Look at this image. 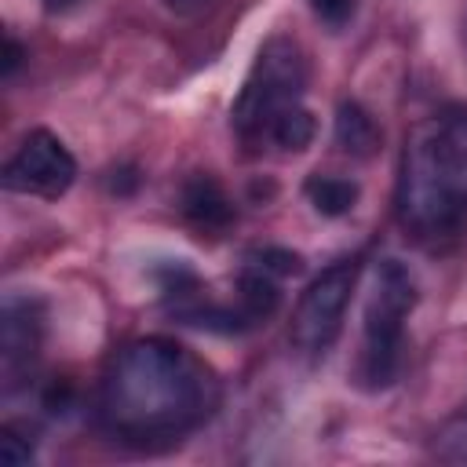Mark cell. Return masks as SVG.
I'll use <instances>...</instances> for the list:
<instances>
[{
	"label": "cell",
	"instance_id": "obj_1",
	"mask_svg": "<svg viewBox=\"0 0 467 467\" xmlns=\"http://www.w3.org/2000/svg\"><path fill=\"white\" fill-rule=\"evenodd\" d=\"M215 409L219 379L212 365L164 336H146L117 350L99 390L102 427L139 449L182 441Z\"/></svg>",
	"mask_w": 467,
	"mask_h": 467
},
{
	"label": "cell",
	"instance_id": "obj_2",
	"mask_svg": "<svg viewBox=\"0 0 467 467\" xmlns=\"http://www.w3.org/2000/svg\"><path fill=\"white\" fill-rule=\"evenodd\" d=\"M398 219L423 241L467 223V106H445L405 139Z\"/></svg>",
	"mask_w": 467,
	"mask_h": 467
},
{
	"label": "cell",
	"instance_id": "obj_3",
	"mask_svg": "<svg viewBox=\"0 0 467 467\" xmlns=\"http://www.w3.org/2000/svg\"><path fill=\"white\" fill-rule=\"evenodd\" d=\"M416 306V277L398 259H379L372 274V288L365 299V325H361V347L354 358L350 379L379 394L398 383L405 365V321Z\"/></svg>",
	"mask_w": 467,
	"mask_h": 467
},
{
	"label": "cell",
	"instance_id": "obj_4",
	"mask_svg": "<svg viewBox=\"0 0 467 467\" xmlns=\"http://www.w3.org/2000/svg\"><path fill=\"white\" fill-rule=\"evenodd\" d=\"M303 91H306L303 47L288 36H270L259 47V55H255V62H252V69H248V77H244V84L230 106V124H234L237 139L248 146L266 142L270 124L285 109L299 106Z\"/></svg>",
	"mask_w": 467,
	"mask_h": 467
},
{
	"label": "cell",
	"instance_id": "obj_5",
	"mask_svg": "<svg viewBox=\"0 0 467 467\" xmlns=\"http://www.w3.org/2000/svg\"><path fill=\"white\" fill-rule=\"evenodd\" d=\"M354 285H358V259H339L306 285L288 325V339L299 354L321 358L325 350H332V343L343 332V314Z\"/></svg>",
	"mask_w": 467,
	"mask_h": 467
},
{
	"label": "cell",
	"instance_id": "obj_6",
	"mask_svg": "<svg viewBox=\"0 0 467 467\" xmlns=\"http://www.w3.org/2000/svg\"><path fill=\"white\" fill-rule=\"evenodd\" d=\"M73 179H77V157L47 128L29 131L0 171L7 193H26L40 201H58L73 186Z\"/></svg>",
	"mask_w": 467,
	"mask_h": 467
},
{
	"label": "cell",
	"instance_id": "obj_7",
	"mask_svg": "<svg viewBox=\"0 0 467 467\" xmlns=\"http://www.w3.org/2000/svg\"><path fill=\"white\" fill-rule=\"evenodd\" d=\"M40 347H44V306L29 296H7L0 314V372L7 390H15L33 372Z\"/></svg>",
	"mask_w": 467,
	"mask_h": 467
},
{
	"label": "cell",
	"instance_id": "obj_8",
	"mask_svg": "<svg viewBox=\"0 0 467 467\" xmlns=\"http://www.w3.org/2000/svg\"><path fill=\"white\" fill-rule=\"evenodd\" d=\"M179 212L201 234H223L237 219L234 201L226 197V190L219 186V179L208 175V171H193L182 182V190H179Z\"/></svg>",
	"mask_w": 467,
	"mask_h": 467
},
{
	"label": "cell",
	"instance_id": "obj_9",
	"mask_svg": "<svg viewBox=\"0 0 467 467\" xmlns=\"http://www.w3.org/2000/svg\"><path fill=\"white\" fill-rule=\"evenodd\" d=\"M277 306H281V277L244 263V270L237 274V310L248 321V328L266 321Z\"/></svg>",
	"mask_w": 467,
	"mask_h": 467
},
{
	"label": "cell",
	"instance_id": "obj_10",
	"mask_svg": "<svg viewBox=\"0 0 467 467\" xmlns=\"http://www.w3.org/2000/svg\"><path fill=\"white\" fill-rule=\"evenodd\" d=\"M336 146L350 157H372L379 146V128L361 102H339L336 109Z\"/></svg>",
	"mask_w": 467,
	"mask_h": 467
},
{
	"label": "cell",
	"instance_id": "obj_11",
	"mask_svg": "<svg viewBox=\"0 0 467 467\" xmlns=\"http://www.w3.org/2000/svg\"><path fill=\"white\" fill-rule=\"evenodd\" d=\"M303 193L310 201V208L325 219H339L347 215L354 204H358V182L354 179H343V175H325V171H314L306 175L303 182Z\"/></svg>",
	"mask_w": 467,
	"mask_h": 467
},
{
	"label": "cell",
	"instance_id": "obj_12",
	"mask_svg": "<svg viewBox=\"0 0 467 467\" xmlns=\"http://www.w3.org/2000/svg\"><path fill=\"white\" fill-rule=\"evenodd\" d=\"M314 135H317V120H314V113L299 102V106L285 109V113L270 124L266 142L277 146V150H285V153H303V150L314 142Z\"/></svg>",
	"mask_w": 467,
	"mask_h": 467
},
{
	"label": "cell",
	"instance_id": "obj_13",
	"mask_svg": "<svg viewBox=\"0 0 467 467\" xmlns=\"http://www.w3.org/2000/svg\"><path fill=\"white\" fill-rule=\"evenodd\" d=\"M244 263H252V266H259V270H266V274H274V277H281V281L303 270V259H299L296 252H288V248H274V244L248 252Z\"/></svg>",
	"mask_w": 467,
	"mask_h": 467
},
{
	"label": "cell",
	"instance_id": "obj_14",
	"mask_svg": "<svg viewBox=\"0 0 467 467\" xmlns=\"http://www.w3.org/2000/svg\"><path fill=\"white\" fill-rule=\"evenodd\" d=\"M438 456L441 460H452V463H467V412L463 416H456V420H449L445 427H441V434H438Z\"/></svg>",
	"mask_w": 467,
	"mask_h": 467
},
{
	"label": "cell",
	"instance_id": "obj_15",
	"mask_svg": "<svg viewBox=\"0 0 467 467\" xmlns=\"http://www.w3.org/2000/svg\"><path fill=\"white\" fill-rule=\"evenodd\" d=\"M310 11H314V18H317L325 29L339 33V29L350 26V18H354V11H358V0H310Z\"/></svg>",
	"mask_w": 467,
	"mask_h": 467
},
{
	"label": "cell",
	"instance_id": "obj_16",
	"mask_svg": "<svg viewBox=\"0 0 467 467\" xmlns=\"http://www.w3.org/2000/svg\"><path fill=\"white\" fill-rule=\"evenodd\" d=\"M33 460V441L18 434L15 427H0V463L7 467H26Z\"/></svg>",
	"mask_w": 467,
	"mask_h": 467
},
{
	"label": "cell",
	"instance_id": "obj_17",
	"mask_svg": "<svg viewBox=\"0 0 467 467\" xmlns=\"http://www.w3.org/2000/svg\"><path fill=\"white\" fill-rule=\"evenodd\" d=\"M109 193H117V197H128V193H135V186H139V175H135V168H117V171H109Z\"/></svg>",
	"mask_w": 467,
	"mask_h": 467
},
{
	"label": "cell",
	"instance_id": "obj_18",
	"mask_svg": "<svg viewBox=\"0 0 467 467\" xmlns=\"http://www.w3.org/2000/svg\"><path fill=\"white\" fill-rule=\"evenodd\" d=\"M18 66H22V44L15 36H7L4 40V77H11Z\"/></svg>",
	"mask_w": 467,
	"mask_h": 467
},
{
	"label": "cell",
	"instance_id": "obj_19",
	"mask_svg": "<svg viewBox=\"0 0 467 467\" xmlns=\"http://www.w3.org/2000/svg\"><path fill=\"white\" fill-rule=\"evenodd\" d=\"M80 0H44V11L47 15H66V11H73Z\"/></svg>",
	"mask_w": 467,
	"mask_h": 467
},
{
	"label": "cell",
	"instance_id": "obj_20",
	"mask_svg": "<svg viewBox=\"0 0 467 467\" xmlns=\"http://www.w3.org/2000/svg\"><path fill=\"white\" fill-rule=\"evenodd\" d=\"M164 4H168L171 11H197L204 0H164Z\"/></svg>",
	"mask_w": 467,
	"mask_h": 467
},
{
	"label": "cell",
	"instance_id": "obj_21",
	"mask_svg": "<svg viewBox=\"0 0 467 467\" xmlns=\"http://www.w3.org/2000/svg\"><path fill=\"white\" fill-rule=\"evenodd\" d=\"M463 47H467V18H463Z\"/></svg>",
	"mask_w": 467,
	"mask_h": 467
}]
</instances>
